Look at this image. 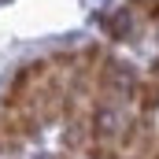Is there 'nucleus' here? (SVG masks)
Here are the masks:
<instances>
[{
  "label": "nucleus",
  "mask_w": 159,
  "mask_h": 159,
  "mask_svg": "<svg viewBox=\"0 0 159 159\" xmlns=\"http://www.w3.org/2000/svg\"><path fill=\"white\" fill-rule=\"evenodd\" d=\"M156 104H159V89L156 85H144L141 89V107L144 111H156Z\"/></svg>",
  "instance_id": "f257e3e1"
}]
</instances>
